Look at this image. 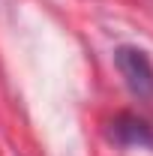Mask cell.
Segmentation results:
<instances>
[{
	"mask_svg": "<svg viewBox=\"0 0 153 156\" xmlns=\"http://www.w3.org/2000/svg\"><path fill=\"white\" fill-rule=\"evenodd\" d=\"M114 63H117V72L126 81V87L132 90L135 96H141V99L153 96V63L141 48L120 45L114 51Z\"/></svg>",
	"mask_w": 153,
	"mask_h": 156,
	"instance_id": "1",
	"label": "cell"
},
{
	"mask_svg": "<svg viewBox=\"0 0 153 156\" xmlns=\"http://www.w3.org/2000/svg\"><path fill=\"white\" fill-rule=\"evenodd\" d=\"M111 138L120 144H153L150 126L135 114H117V120L111 123Z\"/></svg>",
	"mask_w": 153,
	"mask_h": 156,
	"instance_id": "2",
	"label": "cell"
}]
</instances>
